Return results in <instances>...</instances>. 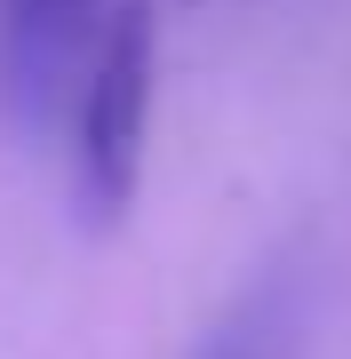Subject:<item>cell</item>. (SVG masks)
Wrapping results in <instances>:
<instances>
[{"mask_svg":"<svg viewBox=\"0 0 351 359\" xmlns=\"http://www.w3.org/2000/svg\"><path fill=\"white\" fill-rule=\"evenodd\" d=\"M263 344H272V311H256V320H240V327H223L200 359H263Z\"/></svg>","mask_w":351,"mask_h":359,"instance_id":"3","label":"cell"},{"mask_svg":"<svg viewBox=\"0 0 351 359\" xmlns=\"http://www.w3.org/2000/svg\"><path fill=\"white\" fill-rule=\"evenodd\" d=\"M104 0H0V104L25 128H48L80 88V65L96 48Z\"/></svg>","mask_w":351,"mask_h":359,"instance_id":"2","label":"cell"},{"mask_svg":"<svg viewBox=\"0 0 351 359\" xmlns=\"http://www.w3.org/2000/svg\"><path fill=\"white\" fill-rule=\"evenodd\" d=\"M152 88H160L152 0H104L96 48L80 65V104H72V184H80V208L96 224H120L144 192Z\"/></svg>","mask_w":351,"mask_h":359,"instance_id":"1","label":"cell"}]
</instances>
